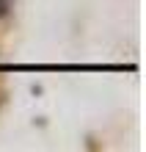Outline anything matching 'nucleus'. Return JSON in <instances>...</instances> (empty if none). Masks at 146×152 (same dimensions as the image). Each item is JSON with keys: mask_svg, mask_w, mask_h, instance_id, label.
Instances as JSON below:
<instances>
[{"mask_svg": "<svg viewBox=\"0 0 146 152\" xmlns=\"http://www.w3.org/2000/svg\"><path fill=\"white\" fill-rule=\"evenodd\" d=\"M8 11H11V0H0V20L8 17Z\"/></svg>", "mask_w": 146, "mask_h": 152, "instance_id": "1", "label": "nucleus"}]
</instances>
